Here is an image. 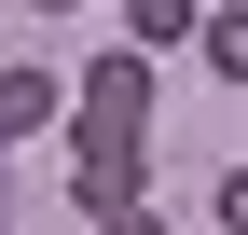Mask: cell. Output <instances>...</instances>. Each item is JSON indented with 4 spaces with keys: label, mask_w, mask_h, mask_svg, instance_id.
<instances>
[{
    "label": "cell",
    "mask_w": 248,
    "mask_h": 235,
    "mask_svg": "<svg viewBox=\"0 0 248 235\" xmlns=\"http://www.w3.org/2000/svg\"><path fill=\"white\" fill-rule=\"evenodd\" d=\"M97 235H166V221H152V208H110V221H97Z\"/></svg>",
    "instance_id": "7"
},
{
    "label": "cell",
    "mask_w": 248,
    "mask_h": 235,
    "mask_svg": "<svg viewBox=\"0 0 248 235\" xmlns=\"http://www.w3.org/2000/svg\"><path fill=\"white\" fill-rule=\"evenodd\" d=\"M166 42H193V0H124V55H166Z\"/></svg>",
    "instance_id": "3"
},
{
    "label": "cell",
    "mask_w": 248,
    "mask_h": 235,
    "mask_svg": "<svg viewBox=\"0 0 248 235\" xmlns=\"http://www.w3.org/2000/svg\"><path fill=\"white\" fill-rule=\"evenodd\" d=\"M69 194H83V221L138 208V194H152V138H83V152H69Z\"/></svg>",
    "instance_id": "1"
},
{
    "label": "cell",
    "mask_w": 248,
    "mask_h": 235,
    "mask_svg": "<svg viewBox=\"0 0 248 235\" xmlns=\"http://www.w3.org/2000/svg\"><path fill=\"white\" fill-rule=\"evenodd\" d=\"M221 235H248V166H221Z\"/></svg>",
    "instance_id": "6"
},
{
    "label": "cell",
    "mask_w": 248,
    "mask_h": 235,
    "mask_svg": "<svg viewBox=\"0 0 248 235\" xmlns=\"http://www.w3.org/2000/svg\"><path fill=\"white\" fill-rule=\"evenodd\" d=\"M83 138H152V55H97V83H83Z\"/></svg>",
    "instance_id": "2"
},
{
    "label": "cell",
    "mask_w": 248,
    "mask_h": 235,
    "mask_svg": "<svg viewBox=\"0 0 248 235\" xmlns=\"http://www.w3.org/2000/svg\"><path fill=\"white\" fill-rule=\"evenodd\" d=\"M42 111H55V83H42V69H0V138H28Z\"/></svg>",
    "instance_id": "5"
},
{
    "label": "cell",
    "mask_w": 248,
    "mask_h": 235,
    "mask_svg": "<svg viewBox=\"0 0 248 235\" xmlns=\"http://www.w3.org/2000/svg\"><path fill=\"white\" fill-rule=\"evenodd\" d=\"M193 42H207V69H221V83H248V14H234V0H221V14H193Z\"/></svg>",
    "instance_id": "4"
},
{
    "label": "cell",
    "mask_w": 248,
    "mask_h": 235,
    "mask_svg": "<svg viewBox=\"0 0 248 235\" xmlns=\"http://www.w3.org/2000/svg\"><path fill=\"white\" fill-rule=\"evenodd\" d=\"M42 14H83V0H42Z\"/></svg>",
    "instance_id": "8"
}]
</instances>
